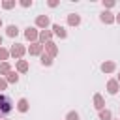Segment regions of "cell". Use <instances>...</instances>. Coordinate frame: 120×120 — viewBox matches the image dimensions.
Masks as SVG:
<instances>
[{
  "instance_id": "obj_1",
  "label": "cell",
  "mask_w": 120,
  "mask_h": 120,
  "mask_svg": "<svg viewBox=\"0 0 120 120\" xmlns=\"http://www.w3.org/2000/svg\"><path fill=\"white\" fill-rule=\"evenodd\" d=\"M11 111H13V103H11V99H9L8 96L0 94V118L8 116Z\"/></svg>"
},
{
  "instance_id": "obj_2",
  "label": "cell",
  "mask_w": 120,
  "mask_h": 120,
  "mask_svg": "<svg viewBox=\"0 0 120 120\" xmlns=\"http://www.w3.org/2000/svg\"><path fill=\"white\" fill-rule=\"evenodd\" d=\"M45 49H47V52H49V56L52 58V56H56V52H58V49H56V45L52 43V41H47L45 43Z\"/></svg>"
},
{
  "instance_id": "obj_3",
  "label": "cell",
  "mask_w": 120,
  "mask_h": 120,
  "mask_svg": "<svg viewBox=\"0 0 120 120\" xmlns=\"http://www.w3.org/2000/svg\"><path fill=\"white\" fill-rule=\"evenodd\" d=\"M9 52H11L13 56H17V58H21V56L24 54V47H22V45H13Z\"/></svg>"
},
{
  "instance_id": "obj_4",
  "label": "cell",
  "mask_w": 120,
  "mask_h": 120,
  "mask_svg": "<svg viewBox=\"0 0 120 120\" xmlns=\"http://www.w3.org/2000/svg\"><path fill=\"white\" fill-rule=\"evenodd\" d=\"M94 107H96L98 111H103V107H105V101H103V98H101L99 94L94 96Z\"/></svg>"
},
{
  "instance_id": "obj_5",
  "label": "cell",
  "mask_w": 120,
  "mask_h": 120,
  "mask_svg": "<svg viewBox=\"0 0 120 120\" xmlns=\"http://www.w3.org/2000/svg\"><path fill=\"white\" fill-rule=\"evenodd\" d=\"M24 36H26L28 39H32V41H34V39H38V36H39V34H38V30H36V28L28 26V28H26V32H24Z\"/></svg>"
},
{
  "instance_id": "obj_6",
  "label": "cell",
  "mask_w": 120,
  "mask_h": 120,
  "mask_svg": "<svg viewBox=\"0 0 120 120\" xmlns=\"http://www.w3.org/2000/svg\"><path fill=\"white\" fill-rule=\"evenodd\" d=\"M101 21L107 22V24H111V22H114V17H112L111 11H103V13H101Z\"/></svg>"
},
{
  "instance_id": "obj_7",
  "label": "cell",
  "mask_w": 120,
  "mask_h": 120,
  "mask_svg": "<svg viewBox=\"0 0 120 120\" xmlns=\"http://www.w3.org/2000/svg\"><path fill=\"white\" fill-rule=\"evenodd\" d=\"M36 24H38V26H43V28L49 26V17H47V15H39V17L36 19Z\"/></svg>"
},
{
  "instance_id": "obj_8",
  "label": "cell",
  "mask_w": 120,
  "mask_h": 120,
  "mask_svg": "<svg viewBox=\"0 0 120 120\" xmlns=\"http://www.w3.org/2000/svg\"><path fill=\"white\" fill-rule=\"evenodd\" d=\"M52 30H54V34H56L58 38H66V36H68V32H66L60 24H52Z\"/></svg>"
},
{
  "instance_id": "obj_9",
  "label": "cell",
  "mask_w": 120,
  "mask_h": 120,
  "mask_svg": "<svg viewBox=\"0 0 120 120\" xmlns=\"http://www.w3.org/2000/svg\"><path fill=\"white\" fill-rule=\"evenodd\" d=\"M28 51H30V54H41V51H43V45H39V43H32Z\"/></svg>"
},
{
  "instance_id": "obj_10",
  "label": "cell",
  "mask_w": 120,
  "mask_h": 120,
  "mask_svg": "<svg viewBox=\"0 0 120 120\" xmlns=\"http://www.w3.org/2000/svg\"><path fill=\"white\" fill-rule=\"evenodd\" d=\"M68 22H69L71 26H77V24L81 22V17L75 15V13H71V15H68Z\"/></svg>"
},
{
  "instance_id": "obj_11",
  "label": "cell",
  "mask_w": 120,
  "mask_h": 120,
  "mask_svg": "<svg viewBox=\"0 0 120 120\" xmlns=\"http://www.w3.org/2000/svg\"><path fill=\"white\" fill-rule=\"evenodd\" d=\"M107 90H109V94H116L118 92V81H109Z\"/></svg>"
},
{
  "instance_id": "obj_12",
  "label": "cell",
  "mask_w": 120,
  "mask_h": 120,
  "mask_svg": "<svg viewBox=\"0 0 120 120\" xmlns=\"http://www.w3.org/2000/svg\"><path fill=\"white\" fill-rule=\"evenodd\" d=\"M17 109L21 111V112H26L28 111V101L22 98V99H19V103H17Z\"/></svg>"
},
{
  "instance_id": "obj_13",
  "label": "cell",
  "mask_w": 120,
  "mask_h": 120,
  "mask_svg": "<svg viewBox=\"0 0 120 120\" xmlns=\"http://www.w3.org/2000/svg\"><path fill=\"white\" fill-rule=\"evenodd\" d=\"M112 69H114V62H105V64H101V71L111 73Z\"/></svg>"
},
{
  "instance_id": "obj_14",
  "label": "cell",
  "mask_w": 120,
  "mask_h": 120,
  "mask_svg": "<svg viewBox=\"0 0 120 120\" xmlns=\"http://www.w3.org/2000/svg\"><path fill=\"white\" fill-rule=\"evenodd\" d=\"M17 69H19L21 73H24V71L28 69V62H26V60H19V62H17Z\"/></svg>"
},
{
  "instance_id": "obj_15",
  "label": "cell",
  "mask_w": 120,
  "mask_h": 120,
  "mask_svg": "<svg viewBox=\"0 0 120 120\" xmlns=\"http://www.w3.org/2000/svg\"><path fill=\"white\" fill-rule=\"evenodd\" d=\"M17 34H19V28H17L15 24L8 26V36H9V38H13V36H17Z\"/></svg>"
},
{
  "instance_id": "obj_16",
  "label": "cell",
  "mask_w": 120,
  "mask_h": 120,
  "mask_svg": "<svg viewBox=\"0 0 120 120\" xmlns=\"http://www.w3.org/2000/svg\"><path fill=\"white\" fill-rule=\"evenodd\" d=\"M6 81H8V82H17V81H19V75H17L15 71H9V73H8V79H6Z\"/></svg>"
},
{
  "instance_id": "obj_17",
  "label": "cell",
  "mask_w": 120,
  "mask_h": 120,
  "mask_svg": "<svg viewBox=\"0 0 120 120\" xmlns=\"http://www.w3.org/2000/svg\"><path fill=\"white\" fill-rule=\"evenodd\" d=\"M99 120H111V111H107V109L99 111Z\"/></svg>"
},
{
  "instance_id": "obj_18",
  "label": "cell",
  "mask_w": 120,
  "mask_h": 120,
  "mask_svg": "<svg viewBox=\"0 0 120 120\" xmlns=\"http://www.w3.org/2000/svg\"><path fill=\"white\" fill-rule=\"evenodd\" d=\"M9 71H11V69H9V64H8V62H2V64H0V73H2V75H8Z\"/></svg>"
},
{
  "instance_id": "obj_19",
  "label": "cell",
  "mask_w": 120,
  "mask_h": 120,
  "mask_svg": "<svg viewBox=\"0 0 120 120\" xmlns=\"http://www.w3.org/2000/svg\"><path fill=\"white\" fill-rule=\"evenodd\" d=\"M41 64H43V66H51V64H52V58H51L49 54H41Z\"/></svg>"
},
{
  "instance_id": "obj_20",
  "label": "cell",
  "mask_w": 120,
  "mask_h": 120,
  "mask_svg": "<svg viewBox=\"0 0 120 120\" xmlns=\"http://www.w3.org/2000/svg\"><path fill=\"white\" fill-rule=\"evenodd\" d=\"M39 39H41V41H49V39H51V32H49V30H43V32L39 34Z\"/></svg>"
},
{
  "instance_id": "obj_21",
  "label": "cell",
  "mask_w": 120,
  "mask_h": 120,
  "mask_svg": "<svg viewBox=\"0 0 120 120\" xmlns=\"http://www.w3.org/2000/svg\"><path fill=\"white\" fill-rule=\"evenodd\" d=\"M8 56H9V51H6V49L0 47V60H8Z\"/></svg>"
},
{
  "instance_id": "obj_22",
  "label": "cell",
  "mask_w": 120,
  "mask_h": 120,
  "mask_svg": "<svg viewBox=\"0 0 120 120\" xmlns=\"http://www.w3.org/2000/svg\"><path fill=\"white\" fill-rule=\"evenodd\" d=\"M66 120H79V114L71 111V112H68V116H66Z\"/></svg>"
},
{
  "instance_id": "obj_23",
  "label": "cell",
  "mask_w": 120,
  "mask_h": 120,
  "mask_svg": "<svg viewBox=\"0 0 120 120\" xmlns=\"http://www.w3.org/2000/svg\"><path fill=\"white\" fill-rule=\"evenodd\" d=\"M21 6H22V8H28V6H32V0H21Z\"/></svg>"
},
{
  "instance_id": "obj_24",
  "label": "cell",
  "mask_w": 120,
  "mask_h": 120,
  "mask_svg": "<svg viewBox=\"0 0 120 120\" xmlns=\"http://www.w3.org/2000/svg\"><path fill=\"white\" fill-rule=\"evenodd\" d=\"M2 6H4L6 9H9V8H13V6H15V2H4Z\"/></svg>"
},
{
  "instance_id": "obj_25",
  "label": "cell",
  "mask_w": 120,
  "mask_h": 120,
  "mask_svg": "<svg viewBox=\"0 0 120 120\" xmlns=\"http://www.w3.org/2000/svg\"><path fill=\"white\" fill-rule=\"evenodd\" d=\"M6 86H8V81L0 79V90H6Z\"/></svg>"
},
{
  "instance_id": "obj_26",
  "label": "cell",
  "mask_w": 120,
  "mask_h": 120,
  "mask_svg": "<svg viewBox=\"0 0 120 120\" xmlns=\"http://www.w3.org/2000/svg\"><path fill=\"white\" fill-rule=\"evenodd\" d=\"M103 6H107V8H112V6H114V2H112V0H107V2H105V0H103Z\"/></svg>"
},
{
  "instance_id": "obj_27",
  "label": "cell",
  "mask_w": 120,
  "mask_h": 120,
  "mask_svg": "<svg viewBox=\"0 0 120 120\" xmlns=\"http://www.w3.org/2000/svg\"><path fill=\"white\" fill-rule=\"evenodd\" d=\"M114 21H118V22H120V13H118V15L114 17Z\"/></svg>"
},
{
  "instance_id": "obj_28",
  "label": "cell",
  "mask_w": 120,
  "mask_h": 120,
  "mask_svg": "<svg viewBox=\"0 0 120 120\" xmlns=\"http://www.w3.org/2000/svg\"><path fill=\"white\" fill-rule=\"evenodd\" d=\"M0 26H2V19H0Z\"/></svg>"
},
{
  "instance_id": "obj_29",
  "label": "cell",
  "mask_w": 120,
  "mask_h": 120,
  "mask_svg": "<svg viewBox=\"0 0 120 120\" xmlns=\"http://www.w3.org/2000/svg\"><path fill=\"white\" fill-rule=\"evenodd\" d=\"M118 82H120V75H118Z\"/></svg>"
},
{
  "instance_id": "obj_30",
  "label": "cell",
  "mask_w": 120,
  "mask_h": 120,
  "mask_svg": "<svg viewBox=\"0 0 120 120\" xmlns=\"http://www.w3.org/2000/svg\"><path fill=\"white\" fill-rule=\"evenodd\" d=\"M0 43H2V36H0Z\"/></svg>"
},
{
  "instance_id": "obj_31",
  "label": "cell",
  "mask_w": 120,
  "mask_h": 120,
  "mask_svg": "<svg viewBox=\"0 0 120 120\" xmlns=\"http://www.w3.org/2000/svg\"><path fill=\"white\" fill-rule=\"evenodd\" d=\"M0 120H4V118H0Z\"/></svg>"
}]
</instances>
